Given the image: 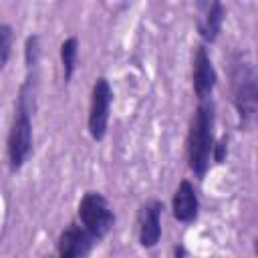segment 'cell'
<instances>
[{"label": "cell", "instance_id": "obj_1", "mask_svg": "<svg viewBox=\"0 0 258 258\" xmlns=\"http://www.w3.org/2000/svg\"><path fill=\"white\" fill-rule=\"evenodd\" d=\"M36 107V69H26V79L20 85L14 117L6 139V153L10 171H18L32 151V113Z\"/></svg>", "mask_w": 258, "mask_h": 258}, {"label": "cell", "instance_id": "obj_2", "mask_svg": "<svg viewBox=\"0 0 258 258\" xmlns=\"http://www.w3.org/2000/svg\"><path fill=\"white\" fill-rule=\"evenodd\" d=\"M228 79H230V95L232 103L238 111L240 125L250 129L256 119L258 109V79L256 69L246 52H232L228 58Z\"/></svg>", "mask_w": 258, "mask_h": 258}, {"label": "cell", "instance_id": "obj_3", "mask_svg": "<svg viewBox=\"0 0 258 258\" xmlns=\"http://www.w3.org/2000/svg\"><path fill=\"white\" fill-rule=\"evenodd\" d=\"M214 127H216V103L212 99L200 101L187 131L185 151H187V165L196 173V177H204L210 167L212 149H214Z\"/></svg>", "mask_w": 258, "mask_h": 258}, {"label": "cell", "instance_id": "obj_4", "mask_svg": "<svg viewBox=\"0 0 258 258\" xmlns=\"http://www.w3.org/2000/svg\"><path fill=\"white\" fill-rule=\"evenodd\" d=\"M79 224L97 240L101 242L115 224V214L109 208V202L99 191H87L79 202Z\"/></svg>", "mask_w": 258, "mask_h": 258}, {"label": "cell", "instance_id": "obj_5", "mask_svg": "<svg viewBox=\"0 0 258 258\" xmlns=\"http://www.w3.org/2000/svg\"><path fill=\"white\" fill-rule=\"evenodd\" d=\"M111 103H113L111 85L105 77H99L93 85V91H91V105H89V119H87L89 135L95 141H101L107 133Z\"/></svg>", "mask_w": 258, "mask_h": 258}, {"label": "cell", "instance_id": "obj_6", "mask_svg": "<svg viewBox=\"0 0 258 258\" xmlns=\"http://www.w3.org/2000/svg\"><path fill=\"white\" fill-rule=\"evenodd\" d=\"M191 83H194V93L200 101L212 99V93L216 89L218 83V73L214 69V62L206 50L204 44L196 46V54H194V71H191Z\"/></svg>", "mask_w": 258, "mask_h": 258}, {"label": "cell", "instance_id": "obj_7", "mask_svg": "<svg viewBox=\"0 0 258 258\" xmlns=\"http://www.w3.org/2000/svg\"><path fill=\"white\" fill-rule=\"evenodd\" d=\"M99 244L81 224H69L58 236V258H87L93 246Z\"/></svg>", "mask_w": 258, "mask_h": 258}, {"label": "cell", "instance_id": "obj_8", "mask_svg": "<svg viewBox=\"0 0 258 258\" xmlns=\"http://www.w3.org/2000/svg\"><path fill=\"white\" fill-rule=\"evenodd\" d=\"M161 212L163 204L159 200H149L141 206L137 216V232L139 244L143 248H153L161 238Z\"/></svg>", "mask_w": 258, "mask_h": 258}, {"label": "cell", "instance_id": "obj_9", "mask_svg": "<svg viewBox=\"0 0 258 258\" xmlns=\"http://www.w3.org/2000/svg\"><path fill=\"white\" fill-rule=\"evenodd\" d=\"M224 4L222 2H200L198 4V32L204 42L212 44L218 40V34L224 24Z\"/></svg>", "mask_w": 258, "mask_h": 258}, {"label": "cell", "instance_id": "obj_10", "mask_svg": "<svg viewBox=\"0 0 258 258\" xmlns=\"http://www.w3.org/2000/svg\"><path fill=\"white\" fill-rule=\"evenodd\" d=\"M198 212H200V202H198L196 187L191 181L181 179L171 200V214L177 222L189 224L198 218Z\"/></svg>", "mask_w": 258, "mask_h": 258}, {"label": "cell", "instance_id": "obj_11", "mask_svg": "<svg viewBox=\"0 0 258 258\" xmlns=\"http://www.w3.org/2000/svg\"><path fill=\"white\" fill-rule=\"evenodd\" d=\"M77 56H79V40L75 36H69L60 44V64H62V79L64 83H71L77 67Z\"/></svg>", "mask_w": 258, "mask_h": 258}, {"label": "cell", "instance_id": "obj_12", "mask_svg": "<svg viewBox=\"0 0 258 258\" xmlns=\"http://www.w3.org/2000/svg\"><path fill=\"white\" fill-rule=\"evenodd\" d=\"M12 26L10 24H0V71L6 67L12 50Z\"/></svg>", "mask_w": 258, "mask_h": 258}, {"label": "cell", "instance_id": "obj_13", "mask_svg": "<svg viewBox=\"0 0 258 258\" xmlns=\"http://www.w3.org/2000/svg\"><path fill=\"white\" fill-rule=\"evenodd\" d=\"M228 155V137H222L218 143H214V149H212V159L216 163H224Z\"/></svg>", "mask_w": 258, "mask_h": 258}, {"label": "cell", "instance_id": "obj_14", "mask_svg": "<svg viewBox=\"0 0 258 258\" xmlns=\"http://www.w3.org/2000/svg\"><path fill=\"white\" fill-rule=\"evenodd\" d=\"M175 258H183V248H181V246L175 250Z\"/></svg>", "mask_w": 258, "mask_h": 258}]
</instances>
